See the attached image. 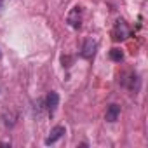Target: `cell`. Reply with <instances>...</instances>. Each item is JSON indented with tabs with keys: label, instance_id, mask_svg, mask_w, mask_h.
I'll use <instances>...</instances> for the list:
<instances>
[{
	"label": "cell",
	"instance_id": "1",
	"mask_svg": "<svg viewBox=\"0 0 148 148\" xmlns=\"http://www.w3.org/2000/svg\"><path fill=\"white\" fill-rule=\"evenodd\" d=\"M129 35H131V30H129L127 23H125L124 19H119V21L115 23L113 30H112V38H113L115 42H120V40H125Z\"/></svg>",
	"mask_w": 148,
	"mask_h": 148
},
{
	"label": "cell",
	"instance_id": "2",
	"mask_svg": "<svg viewBox=\"0 0 148 148\" xmlns=\"http://www.w3.org/2000/svg\"><path fill=\"white\" fill-rule=\"evenodd\" d=\"M66 23H68L71 28L79 30L80 25H82V7H79V5L73 7V9L68 12V16H66Z\"/></svg>",
	"mask_w": 148,
	"mask_h": 148
},
{
	"label": "cell",
	"instance_id": "3",
	"mask_svg": "<svg viewBox=\"0 0 148 148\" xmlns=\"http://www.w3.org/2000/svg\"><path fill=\"white\" fill-rule=\"evenodd\" d=\"M96 49H98V42L92 40V38H87L82 45V51H80V56L84 59H92L94 54H96Z\"/></svg>",
	"mask_w": 148,
	"mask_h": 148
},
{
	"label": "cell",
	"instance_id": "4",
	"mask_svg": "<svg viewBox=\"0 0 148 148\" xmlns=\"http://www.w3.org/2000/svg\"><path fill=\"white\" fill-rule=\"evenodd\" d=\"M64 132H66V129H64L63 125H56V127H52L51 132H49V136L45 138V145H52V143H56L59 138H63Z\"/></svg>",
	"mask_w": 148,
	"mask_h": 148
},
{
	"label": "cell",
	"instance_id": "5",
	"mask_svg": "<svg viewBox=\"0 0 148 148\" xmlns=\"http://www.w3.org/2000/svg\"><path fill=\"white\" fill-rule=\"evenodd\" d=\"M58 105H59V96H58V92L51 91V92L47 94V98H45V108L49 110L51 115L54 113V110L58 108Z\"/></svg>",
	"mask_w": 148,
	"mask_h": 148
},
{
	"label": "cell",
	"instance_id": "6",
	"mask_svg": "<svg viewBox=\"0 0 148 148\" xmlns=\"http://www.w3.org/2000/svg\"><path fill=\"white\" fill-rule=\"evenodd\" d=\"M119 115H120V106L113 103V105H110V106L106 108L105 120H106V122H115V120L119 119Z\"/></svg>",
	"mask_w": 148,
	"mask_h": 148
},
{
	"label": "cell",
	"instance_id": "7",
	"mask_svg": "<svg viewBox=\"0 0 148 148\" xmlns=\"http://www.w3.org/2000/svg\"><path fill=\"white\" fill-rule=\"evenodd\" d=\"M110 59L115 61V63H120V61L124 59V52H122L120 49L113 47V49H110Z\"/></svg>",
	"mask_w": 148,
	"mask_h": 148
}]
</instances>
